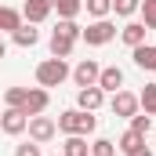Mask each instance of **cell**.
Returning <instances> with one entry per match:
<instances>
[{
    "label": "cell",
    "mask_w": 156,
    "mask_h": 156,
    "mask_svg": "<svg viewBox=\"0 0 156 156\" xmlns=\"http://www.w3.org/2000/svg\"><path fill=\"white\" fill-rule=\"evenodd\" d=\"M138 7H142V0H113V11H116L120 18H131Z\"/></svg>",
    "instance_id": "cell-26"
},
{
    "label": "cell",
    "mask_w": 156,
    "mask_h": 156,
    "mask_svg": "<svg viewBox=\"0 0 156 156\" xmlns=\"http://www.w3.org/2000/svg\"><path fill=\"white\" fill-rule=\"evenodd\" d=\"M98 73H102V66H98L94 58H83L69 76L76 80V87H94V83H98Z\"/></svg>",
    "instance_id": "cell-9"
},
{
    "label": "cell",
    "mask_w": 156,
    "mask_h": 156,
    "mask_svg": "<svg viewBox=\"0 0 156 156\" xmlns=\"http://www.w3.org/2000/svg\"><path fill=\"white\" fill-rule=\"evenodd\" d=\"M83 7H87L91 18H109L113 15V0H83Z\"/></svg>",
    "instance_id": "cell-20"
},
{
    "label": "cell",
    "mask_w": 156,
    "mask_h": 156,
    "mask_svg": "<svg viewBox=\"0 0 156 156\" xmlns=\"http://www.w3.org/2000/svg\"><path fill=\"white\" fill-rule=\"evenodd\" d=\"M22 22H26V18H22V11H15V7H4V4H0V33H15Z\"/></svg>",
    "instance_id": "cell-17"
},
{
    "label": "cell",
    "mask_w": 156,
    "mask_h": 156,
    "mask_svg": "<svg viewBox=\"0 0 156 156\" xmlns=\"http://www.w3.org/2000/svg\"><path fill=\"white\" fill-rule=\"evenodd\" d=\"M98 87H102L105 94H116L120 87H123V69H120V66H102V73H98Z\"/></svg>",
    "instance_id": "cell-10"
},
{
    "label": "cell",
    "mask_w": 156,
    "mask_h": 156,
    "mask_svg": "<svg viewBox=\"0 0 156 156\" xmlns=\"http://www.w3.org/2000/svg\"><path fill=\"white\" fill-rule=\"evenodd\" d=\"M51 11H55V7H51V0H26V4H22V18H26V22H33V26H40Z\"/></svg>",
    "instance_id": "cell-11"
},
{
    "label": "cell",
    "mask_w": 156,
    "mask_h": 156,
    "mask_svg": "<svg viewBox=\"0 0 156 156\" xmlns=\"http://www.w3.org/2000/svg\"><path fill=\"white\" fill-rule=\"evenodd\" d=\"M94 127H98V120L94 113H83V109H66V113H58V131L62 134H94Z\"/></svg>",
    "instance_id": "cell-1"
},
{
    "label": "cell",
    "mask_w": 156,
    "mask_h": 156,
    "mask_svg": "<svg viewBox=\"0 0 156 156\" xmlns=\"http://www.w3.org/2000/svg\"><path fill=\"white\" fill-rule=\"evenodd\" d=\"M73 47H76V40L62 37V33H51V58H69Z\"/></svg>",
    "instance_id": "cell-18"
},
{
    "label": "cell",
    "mask_w": 156,
    "mask_h": 156,
    "mask_svg": "<svg viewBox=\"0 0 156 156\" xmlns=\"http://www.w3.org/2000/svg\"><path fill=\"white\" fill-rule=\"evenodd\" d=\"M145 33H149V29H145L142 22H127V26L120 29V40H123L127 47H138V44H145Z\"/></svg>",
    "instance_id": "cell-16"
},
{
    "label": "cell",
    "mask_w": 156,
    "mask_h": 156,
    "mask_svg": "<svg viewBox=\"0 0 156 156\" xmlns=\"http://www.w3.org/2000/svg\"><path fill=\"white\" fill-rule=\"evenodd\" d=\"M0 58H7V44L4 40H0Z\"/></svg>",
    "instance_id": "cell-30"
},
{
    "label": "cell",
    "mask_w": 156,
    "mask_h": 156,
    "mask_svg": "<svg viewBox=\"0 0 156 156\" xmlns=\"http://www.w3.org/2000/svg\"><path fill=\"white\" fill-rule=\"evenodd\" d=\"M62 156H91L87 138H83V134H66V142H62Z\"/></svg>",
    "instance_id": "cell-14"
},
{
    "label": "cell",
    "mask_w": 156,
    "mask_h": 156,
    "mask_svg": "<svg viewBox=\"0 0 156 156\" xmlns=\"http://www.w3.org/2000/svg\"><path fill=\"white\" fill-rule=\"evenodd\" d=\"M138 105H142V113L156 116V83H145V91L138 94Z\"/></svg>",
    "instance_id": "cell-22"
},
{
    "label": "cell",
    "mask_w": 156,
    "mask_h": 156,
    "mask_svg": "<svg viewBox=\"0 0 156 156\" xmlns=\"http://www.w3.org/2000/svg\"><path fill=\"white\" fill-rule=\"evenodd\" d=\"M142 26L145 29H156V0H142Z\"/></svg>",
    "instance_id": "cell-25"
},
{
    "label": "cell",
    "mask_w": 156,
    "mask_h": 156,
    "mask_svg": "<svg viewBox=\"0 0 156 156\" xmlns=\"http://www.w3.org/2000/svg\"><path fill=\"white\" fill-rule=\"evenodd\" d=\"M15 156H40V145L33 142V138H29L26 145H18V149H15Z\"/></svg>",
    "instance_id": "cell-28"
},
{
    "label": "cell",
    "mask_w": 156,
    "mask_h": 156,
    "mask_svg": "<svg viewBox=\"0 0 156 156\" xmlns=\"http://www.w3.org/2000/svg\"><path fill=\"white\" fill-rule=\"evenodd\" d=\"M91 156H116V142H109V138H94V142H91Z\"/></svg>",
    "instance_id": "cell-24"
},
{
    "label": "cell",
    "mask_w": 156,
    "mask_h": 156,
    "mask_svg": "<svg viewBox=\"0 0 156 156\" xmlns=\"http://www.w3.org/2000/svg\"><path fill=\"white\" fill-rule=\"evenodd\" d=\"M51 7L58 11V18H76L83 11V0H51Z\"/></svg>",
    "instance_id": "cell-19"
},
{
    "label": "cell",
    "mask_w": 156,
    "mask_h": 156,
    "mask_svg": "<svg viewBox=\"0 0 156 156\" xmlns=\"http://www.w3.org/2000/svg\"><path fill=\"white\" fill-rule=\"evenodd\" d=\"M55 33H62V37H69V40H80L83 37V26H76V18H58Z\"/></svg>",
    "instance_id": "cell-21"
},
{
    "label": "cell",
    "mask_w": 156,
    "mask_h": 156,
    "mask_svg": "<svg viewBox=\"0 0 156 156\" xmlns=\"http://www.w3.org/2000/svg\"><path fill=\"white\" fill-rule=\"evenodd\" d=\"M109 109H113V116H123V120H131L142 105H138V94H131V91H123L120 87L116 94H113V102H109Z\"/></svg>",
    "instance_id": "cell-5"
},
{
    "label": "cell",
    "mask_w": 156,
    "mask_h": 156,
    "mask_svg": "<svg viewBox=\"0 0 156 156\" xmlns=\"http://www.w3.org/2000/svg\"><path fill=\"white\" fill-rule=\"evenodd\" d=\"M131 58H134L138 69L156 73V44H138V47H131Z\"/></svg>",
    "instance_id": "cell-12"
},
{
    "label": "cell",
    "mask_w": 156,
    "mask_h": 156,
    "mask_svg": "<svg viewBox=\"0 0 156 156\" xmlns=\"http://www.w3.org/2000/svg\"><path fill=\"white\" fill-rule=\"evenodd\" d=\"M11 40L18 44V47H37V40H40V29L33 26V22H22L15 33H11Z\"/></svg>",
    "instance_id": "cell-13"
},
{
    "label": "cell",
    "mask_w": 156,
    "mask_h": 156,
    "mask_svg": "<svg viewBox=\"0 0 156 156\" xmlns=\"http://www.w3.org/2000/svg\"><path fill=\"white\" fill-rule=\"evenodd\" d=\"M26 127H29V116H26L22 109H4V113H0V131H4V134L18 138Z\"/></svg>",
    "instance_id": "cell-7"
},
{
    "label": "cell",
    "mask_w": 156,
    "mask_h": 156,
    "mask_svg": "<svg viewBox=\"0 0 156 156\" xmlns=\"http://www.w3.org/2000/svg\"><path fill=\"white\" fill-rule=\"evenodd\" d=\"M26 131H29V138H33L37 145H44V142H51V138L58 134V123L40 113V116H29V127H26Z\"/></svg>",
    "instance_id": "cell-4"
},
{
    "label": "cell",
    "mask_w": 156,
    "mask_h": 156,
    "mask_svg": "<svg viewBox=\"0 0 156 156\" xmlns=\"http://www.w3.org/2000/svg\"><path fill=\"white\" fill-rule=\"evenodd\" d=\"M26 91H29V87H7V91H4V102H7V109H22V102H26Z\"/></svg>",
    "instance_id": "cell-23"
},
{
    "label": "cell",
    "mask_w": 156,
    "mask_h": 156,
    "mask_svg": "<svg viewBox=\"0 0 156 156\" xmlns=\"http://www.w3.org/2000/svg\"><path fill=\"white\" fill-rule=\"evenodd\" d=\"M113 37H116V26H113L109 18H94V22L83 29V37H80V40H87L91 47H105Z\"/></svg>",
    "instance_id": "cell-3"
},
{
    "label": "cell",
    "mask_w": 156,
    "mask_h": 156,
    "mask_svg": "<svg viewBox=\"0 0 156 156\" xmlns=\"http://www.w3.org/2000/svg\"><path fill=\"white\" fill-rule=\"evenodd\" d=\"M47 105H51L47 87H29V91H26V102H22V113H26V116H40Z\"/></svg>",
    "instance_id": "cell-6"
},
{
    "label": "cell",
    "mask_w": 156,
    "mask_h": 156,
    "mask_svg": "<svg viewBox=\"0 0 156 156\" xmlns=\"http://www.w3.org/2000/svg\"><path fill=\"white\" fill-rule=\"evenodd\" d=\"M131 156H153V153H149V149H145V145H142V149H138V153H131Z\"/></svg>",
    "instance_id": "cell-29"
},
{
    "label": "cell",
    "mask_w": 156,
    "mask_h": 156,
    "mask_svg": "<svg viewBox=\"0 0 156 156\" xmlns=\"http://www.w3.org/2000/svg\"><path fill=\"white\" fill-rule=\"evenodd\" d=\"M131 131L149 134V131H153V116H149V113H134V116H131Z\"/></svg>",
    "instance_id": "cell-27"
},
{
    "label": "cell",
    "mask_w": 156,
    "mask_h": 156,
    "mask_svg": "<svg viewBox=\"0 0 156 156\" xmlns=\"http://www.w3.org/2000/svg\"><path fill=\"white\" fill-rule=\"evenodd\" d=\"M142 145H145V134H138V131H123V134H120V142H116V153L131 156V153H138Z\"/></svg>",
    "instance_id": "cell-15"
},
{
    "label": "cell",
    "mask_w": 156,
    "mask_h": 156,
    "mask_svg": "<svg viewBox=\"0 0 156 156\" xmlns=\"http://www.w3.org/2000/svg\"><path fill=\"white\" fill-rule=\"evenodd\" d=\"M102 102H105V91H102L98 83H94V87H80V91H76V109H83V113H98Z\"/></svg>",
    "instance_id": "cell-8"
},
{
    "label": "cell",
    "mask_w": 156,
    "mask_h": 156,
    "mask_svg": "<svg viewBox=\"0 0 156 156\" xmlns=\"http://www.w3.org/2000/svg\"><path fill=\"white\" fill-rule=\"evenodd\" d=\"M66 80H69L66 58H44L37 66V83L40 87H58V83H66Z\"/></svg>",
    "instance_id": "cell-2"
}]
</instances>
